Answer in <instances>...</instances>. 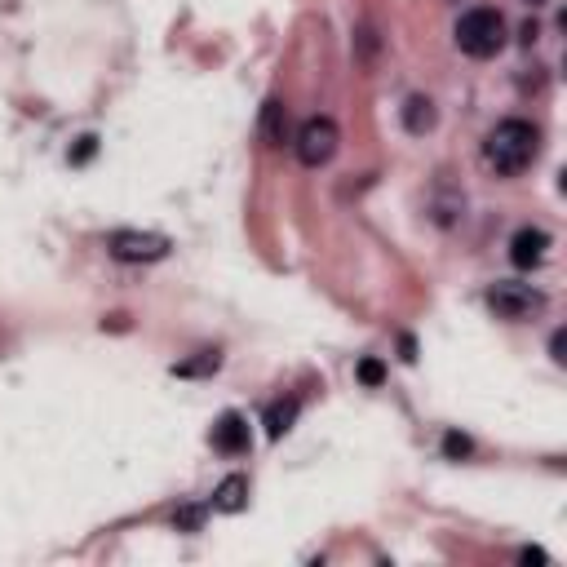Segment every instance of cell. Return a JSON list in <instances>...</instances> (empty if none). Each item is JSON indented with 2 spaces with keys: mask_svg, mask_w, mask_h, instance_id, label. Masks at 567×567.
<instances>
[{
  "mask_svg": "<svg viewBox=\"0 0 567 567\" xmlns=\"http://www.w3.org/2000/svg\"><path fill=\"white\" fill-rule=\"evenodd\" d=\"M536 151H541V129L519 116L501 120V125L488 133V142H483V160H488V169H497L501 178L523 173L536 160Z\"/></svg>",
  "mask_w": 567,
  "mask_h": 567,
  "instance_id": "cell-1",
  "label": "cell"
},
{
  "mask_svg": "<svg viewBox=\"0 0 567 567\" xmlns=\"http://www.w3.org/2000/svg\"><path fill=\"white\" fill-rule=\"evenodd\" d=\"M505 45V18L497 9H470L457 23V49L470 58H492Z\"/></svg>",
  "mask_w": 567,
  "mask_h": 567,
  "instance_id": "cell-2",
  "label": "cell"
},
{
  "mask_svg": "<svg viewBox=\"0 0 567 567\" xmlns=\"http://www.w3.org/2000/svg\"><path fill=\"white\" fill-rule=\"evenodd\" d=\"M173 244L156 231H111L107 235V253L116 262H129V266H142V262H164Z\"/></svg>",
  "mask_w": 567,
  "mask_h": 567,
  "instance_id": "cell-3",
  "label": "cell"
},
{
  "mask_svg": "<svg viewBox=\"0 0 567 567\" xmlns=\"http://www.w3.org/2000/svg\"><path fill=\"white\" fill-rule=\"evenodd\" d=\"M337 142H342V133L328 116H311L302 129H297V160L306 164V169H319V164H328L337 156Z\"/></svg>",
  "mask_w": 567,
  "mask_h": 567,
  "instance_id": "cell-4",
  "label": "cell"
},
{
  "mask_svg": "<svg viewBox=\"0 0 567 567\" xmlns=\"http://www.w3.org/2000/svg\"><path fill=\"white\" fill-rule=\"evenodd\" d=\"M488 306L497 311L501 319H532L545 311V297L528 284H497L488 293Z\"/></svg>",
  "mask_w": 567,
  "mask_h": 567,
  "instance_id": "cell-5",
  "label": "cell"
},
{
  "mask_svg": "<svg viewBox=\"0 0 567 567\" xmlns=\"http://www.w3.org/2000/svg\"><path fill=\"white\" fill-rule=\"evenodd\" d=\"M545 249H550V235H545L541 226H523L510 240V262L519 266V271H532V266L545 262Z\"/></svg>",
  "mask_w": 567,
  "mask_h": 567,
  "instance_id": "cell-6",
  "label": "cell"
},
{
  "mask_svg": "<svg viewBox=\"0 0 567 567\" xmlns=\"http://www.w3.org/2000/svg\"><path fill=\"white\" fill-rule=\"evenodd\" d=\"M213 448L226 452V457L249 452V421H244L240 412H222L218 426H213Z\"/></svg>",
  "mask_w": 567,
  "mask_h": 567,
  "instance_id": "cell-7",
  "label": "cell"
},
{
  "mask_svg": "<svg viewBox=\"0 0 567 567\" xmlns=\"http://www.w3.org/2000/svg\"><path fill=\"white\" fill-rule=\"evenodd\" d=\"M244 505H249V479H240V474L222 479V483H218V492H213V510H222V514H240Z\"/></svg>",
  "mask_w": 567,
  "mask_h": 567,
  "instance_id": "cell-8",
  "label": "cell"
},
{
  "mask_svg": "<svg viewBox=\"0 0 567 567\" xmlns=\"http://www.w3.org/2000/svg\"><path fill=\"white\" fill-rule=\"evenodd\" d=\"M262 138L271 142V147H284V138H288V107L280 98H271L262 107Z\"/></svg>",
  "mask_w": 567,
  "mask_h": 567,
  "instance_id": "cell-9",
  "label": "cell"
},
{
  "mask_svg": "<svg viewBox=\"0 0 567 567\" xmlns=\"http://www.w3.org/2000/svg\"><path fill=\"white\" fill-rule=\"evenodd\" d=\"M297 399H280V404H271L266 408V435L271 439H280V435H288L293 430V421H297Z\"/></svg>",
  "mask_w": 567,
  "mask_h": 567,
  "instance_id": "cell-10",
  "label": "cell"
},
{
  "mask_svg": "<svg viewBox=\"0 0 567 567\" xmlns=\"http://www.w3.org/2000/svg\"><path fill=\"white\" fill-rule=\"evenodd\" d=\"M404 129H408V133L435 129V102H430V98H408V107H404Z\"/></svg>",
  "mask_w": 567,
  "mask_h": 567,
  "instance_id": "cell-11",
  "label": "cell"
},
{
  "mask_svg": "<svg viewBox=\"0 0 567 567\" xmlns=\"http://www.w3.org/2000/svg\"><path fill=\"white\" fill-rule=\"evenodd\" d=\"M213 368H218V350H204V355L195 359V364H178V368H173V373L195 377V373H213Z\"/></svg>",
  "mask_w": 567,
  "mask_h": 567,
  "instance_id": "cell-12",
  "label": "cell"
},
{
  "mask_svg": "<svg viewBox=\"0 0 567 567\" xmlns=\"http://www.w3.org/2000/svg\"><path fill=\"white\" fill-rule=\"evenodd\" d=\"M443 452H448L452 461L470 457V439H466V435H457V430H452V435H443Z\"/></svg>",
  "mask_w": 567,
  "mask_h": 567,
  "instance_id": "cell-13",
  "label": "cell"
},
{
  "mask_svg": "<svg viewBox=\"0 0 567 567\" xmlns=\"http://www.w3.org/2000/svg\"><path fill=\"white\" fill-rule=\"evenodd\" d=\"M381 377H386V368H381L377 359H364V364H359V381H364V386H381Z\"/></svg>",
  "mask_w": 567,
  "mask_h": 567,
  "instance_id": "cell-14",
  "label": "cell"
},
{
  "mask_svg": "<svg viewBox=\"0 0 567 567\" xmlns=\"http://www.w3.org/2000/svg\"><path fill=\"white\" fill-rule=\"evenodd\" d=\"M94 151H98V138H80V147H76V156H71V160L85 164L89 156H94Z\"/></svg>",
  "mask_w": 567,
  "mask_h": 567,
  "instance_id": "cell-15",
  "label": "cell"
},
{
  "mask_svg": "<svg viewBox=\"0 0 567 567\" xmlns=\"http://www.w3.org/2000/svg\"><path fill=\"white\" fill-rule=\"evenodd\" d=\"M200 519H204L200 510H182L178 514V528H200Z\"/></svg>",
  "mask_w": 567,
  "mask_h": 567,
  "instance_id": "cell-16",
  "label": "cell"
},
{
  "mask_svg": "<svg viewBox=\"0 0 567 567\" xmlns=\"http://www.w3.org/2000/svg\"><path fill=\"white\" fill-rule=\"evenodd\" d=\"M519 559H523V563H545V554H541V550H523Z\"/></svg>",
  "mask_w": 567,
  "mask_h": 567,
  "instance_id": "cell-17",
  "label": "cell"
},
{
  "mask_svg": "<svg viewBox=\"0 0 567 567\" xmlns=\"http://www.w3.org/2000/svg\"><path fill=\"white\" fill-rule=\"evenodd\" d=\"M532 5H541V0H532Z\"/></svg>",
  "mask_w": 567,
  "mask_h": 567,
  "instance_id": "cell-18",
  "label": "cell"
}]
</instances>
